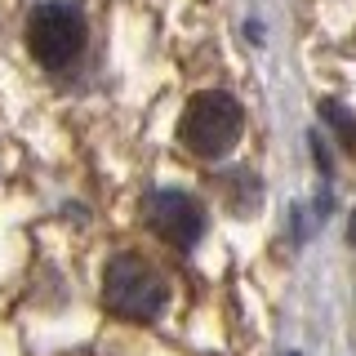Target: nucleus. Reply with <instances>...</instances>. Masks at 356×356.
Segmentation results:
<instances>
[{
  "label": "nucleus",
  "mask_w": 356,
  "mask_h": 356,
  "mask_svg": "<svg viewBox=\"0 0 356 356\" xmlns=\"http://www.w3.org/2000/svg\"><path fill=\"white\" fill-rule=\"evenodd\" d=\"M321 116H325L330 125H334V134H339L343 147L356 152V116H352V111H343L339 103H321Z\"/></svg>",
  "instance_id": "obj_5"
},
{
  "label": "nucleus",
  "mask_w": 356,
  "mask_h": 356,
  "mask_svg": "<svg viewBox=\"0 0 356 356\" xmlns=\"http://www.w3.org/2000/svg\"><path fill=\"white\" fill-rule=\"evenodd\" d=\"M170 289H165L161 272L138 259V254H116L103 272V303L125 321H152L165 307Z\"/></svg>",
  "instance_id": "obj_2"
},
{
  "label": "nucleus",
  "mask_w": 356,
  "mask_h": 356,
  "mask_svg": "<svg viewBox=\"0 0 356 356\" xmlns=\"http://www.w3.org/2000/svg\"><path fill=\"white\" fill-rule=\"evenodd\" d=\"M27 49L40 67H67L85 49V14L67 0H44L27 18Z\"/></svg>",
  "instance_id": "obj_3"
},
{
  "label": "nucleus",
  "mask_w": 356,
  "mask_h": 356,
  "mask_svg": "<svg viewBox=\"0 0 356 356\" xmlns=\"http://www.w3.org/2000/svg\"><path fill=\"white\" fill-rule=\"evenodd\" d=\"M178 134H183V147L200 156V161H218L241 143L245 134V111L232 94H196L187 103L183 120H178Z\"/></svg>",
  "instance_id": "obj_1"
},
{
  "label": "nucleus",
  "mask_w": 356,
  "mask_h": 356,
  "mask_svg": "<svg viewBox=\"0 0 356 356\" xmlns=\"http://www.w3.org/2000/svg\"><path fill=\"white\" fill-rule=\"evenodd\" d=\"M348 241H352V245H356V214H352V218H348Z\"/></svg>",
  "instance_id": "obj_6"
},
{
  "label": "nucleus",
  "mask_w": 356,
  "mask_h": 356,
  "mask_svg": "<svg viewBox=\"0 0 356 356\" xmlns=\"http://www.w3.org/2000/svg\"><path fill=\"white\" fill-rule=\"evenodd\" d=\"M147 218H152L156 236L170 241L174 250H192L205 236V209L187 192H156L152 205H147Z\"/></svg>",
  "instance_id": "obj_4"
}]
</instances>
